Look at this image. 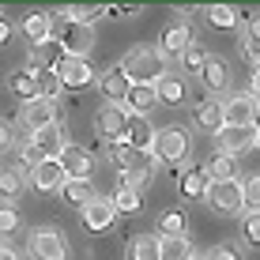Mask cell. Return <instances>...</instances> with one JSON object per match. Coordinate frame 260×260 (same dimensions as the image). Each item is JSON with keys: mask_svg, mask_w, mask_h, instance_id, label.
Listing matches in <instances>:
<instances>
[{"mask_svg": "<svg viewBox=\"0 0 260 260\" xmlns=\"http://www.w3.org/2000/svg\"><path fill=\"white\" fill-rule=\"evenodd\" d=\"M110 158L121 166L117 189H132V192H143V185L151 181V174H155V166H158L151 151H132V147H124V143H110Z\"/></svg>", "mask_w": 260, "mask_h": 260, "instance_id": "6da1fadb", "label": "cell"}, {"mask_svg": "<svg viewBox=\"0 0 260 260\" xmlns=\"http://www.w3.org/2000/svg\"><path fill=\"white\" fill-rule=\"evenodd\" d=\"M121 72L128 76V83H143V87H155L162 76H170V64L166 57L158 53V46H132L128 53H124L121 60Z\"/></svg>", "mask_w": 260, "mask_h": 260, "instance_id": "7a4b0ae2", "label": "cell"}, {"mask_svg": "<svg viewBox=\"0 0 260 260\" xmlns=\"http://www.w3.org/2000/svg\"><path fill=\"white\" fill-rule=\"evenodd\" d=\"M151 155H155V162L162 166H185L192 155V140L185 128H177V124H170V128H158L155 132V147H151Z\"/></svg>", "mask_w": 260, "mask_h": 260, "instance_id": "3957f363", "label": "cell"}, {"mask_svg": "<svg viewBox=\"0 0 260 260\" xmlns=\"http://www.w3.org/2000/svg\"><path fill=\"white\" fill-rule=\"evenodd\" d=\"M128 117H132V113L124 110L121 102H102V110L94 113V132H98V140L124 143V132H128Z\"/></svg>", "mask_w": 260, "mask_h": 260, "instance_id": "277c9868", "label": "cell"}, {"mask_svg": "<svg viewBox=\"0 0 260 260\" xmlns=\"http://www.w3.org/2000/svg\"><path fill=\"white\" fill-rule=\"evenodd\" d=\"M53 72L60 76V83H64L68 91H83V87L98 83V79H94V68H91V60H87V57H72V53H64V57L53 64Z\"/></svg>", "mask_w": 260, "mask_h": 260, "instance_id": "5b68a950", "label": "cell"}, {"mask_svg": "<svg viewBox=\"0 0 260 260\" xmlns=\"http://www.w3.org/2000/svg\"><path fill=\"white\" fill-rule=\"evenodd\" d=\"M204 200L211 204V211L219 215H238L245 211V200H241V181L234 177V181H211L208 192H204Z\"/></svg>", "mask_w": 260, "mask_h": 260, "instance_id": "8992f818", "label": "cell"}, {"mask_svg": "<svg viewBox=\"0 0 260 260\" xmlns=\"http://www.w3.org/2000/svg\"><path fill=\"white\" fill-rule=\"evenodd\" d=\"M30 256L34 260H68V241L57 226H38L30 234Z\"/></svg>", "mask_w": 260, "mask_h": 260, "instance_id": "52a82bcc", "label": "cell"}, {"mask_svg": "<svg viewBox=\"0 0 260 260\" xmlns=\"http://www.w3.org/2000/svg\"><path fill=\"white\" fill-rule=\"evenodd\" d=\"M222 155H241V151H249L253 143H260V124H226V128L215 136Z\"/></svg>", "mask_w": 260, "mask_h": 260, "instance_id": "ba28073f", "label": "cell"}, {"mask_svg": "<svg viewBox=\"0 0 260 260\" xmlns=\"http://www.w3.org/2000/svg\"><path fill=\"white\" fill-rule=\"evenodd\" d=\"M60 49L72 53V57H87L94 49V26H83V23H64L60 19V34H57Z\"/></svg>", "mask_w": 260, "mask_h": 260, "instance_id": "9c48e42d", "label": "cell"}, {"mask_svg": "<svg viewBox=\"0 0 260 260\" xmlns=\"http://www.w3.org/2000/svg\"><path fill=\"white\" fill-rule=\"evenodd\" d=\"M222 113L226 124H260V98H253L249 91L222 98Z\"/></svg>", "mask_w": 260, "mask_h": 260, "instance_id": "30bf717a", "label": "cell"}, {"mask_svg": "<svg viewBox=\"0 0 260 260\" xmlns=\"http://www.w3.org/2000/svg\"><path fill=\"white\" fill-rule=\"evenodd\" d=\"M192 124H196L200 132H208V136H219V132L226 128L222 102H219V98H200V102L192 106Z\"/></svg>", "mask_w": 260, "mask_h": 260, "instance_id": "8fae6325", "label": "cell"}, {"mask_svg": "<svg viewBox=\"0 0 260 260\" xmlns=\"http://www.w3.org/2000/svg\"><path fill=\"white\" fill-rule=\"evenodd\" d=\"M192 26L185 23V19H174V23H166V30H162V38H158V53L170 60V57H181L185 49L192 46Z\"/></svg>", "mask_w": 260, "mask_h": 260, "instance_id": "7c38bea8", "label": "cell"}, {"mask_svg": "<svg viewBox=\"0 0 260 260\" xmlns=\"http://www.w3.org/2000/svg\"><path fill=\"white\" fill-rule=\"evenodd\" d=\"M30 143L38 147V155L46 158H60L64 155V147H68V136H64V124H46V128H38V132H30Z\"/></svg>", "mask_w": 260, "mask_h": 260, "instance_id": "4fadbf2b", "label": "cell"}, {"mask_svg": "<svg viewBox=\"0 0 260 260\" xmlns=\"http://www.w3.org/2000/svg\"><path fill=\"white\" fill-rule=\"evenodd\" d=\"M60 166H64V177H68V181H91V174H94V155L68 143L64 155H60Z\"/></svg>", "mask_w": 260, "mask_h": 260, "instance_id": "5bb4252c", "label": "cell"}, {"mask_svg": "<svg viewBox=\"0 0 260 260\" xmlns=\"http://www.w3.org/2000/svg\"><path fill=\"white\" fill-rule=\"evenodd\" d=\"M79 215H83V226L91 230V234H106V230L113 226V219H117V208H113V200H102V196H98V200L87 204Z\"/></svg>", "mask_w": 260, "mask_h": 260, "instance_id": "9a60e30c", "label": "cell"}, {"mask_svg": "<svg viewBox=\"0 0 260 260\" xmlns=\"http://www.w3.org/2000/svg\"><path fill=\"white\" fill-rule=\"evenodd\" d=\"M53 23H57V15H49V12H30V15L23 19V38L30 42L34 49L46 46V42H53Z\"/></svg>", "mask_w": 260, "mask_h": 260, "instance_id": "2e32d148", "label": "cell"}, {"mask_svg": "<svg viewBox=\"0 0 260 260\" xmlns=\"http://www.w3.org/2000/svg\"><path fill=\"white\" fill-rule=\"evenodd\" d=\"M64 181H68V177H64L60 158H49V162H42V166L30 174V185H34L38 192H60V189H64Z\"/></svg>", "mask_w": 260, "mask_h": 260, "instance_id": "e0dca14e", "label": "cell"}, {"mask_svg": "<svg viewBox=\"0 0 260 260\" xmlns=\"http://www.w3.org/2000/svg\"><path fill=\"white\" fill-rule=\"evenodd\" d=\"M128 76L121 72V64H113V68H106L102 76H98V91H102L106 102H121L124 106V98H128Z\"/></svg>", "mask_w": 260, "mask_h": 260, "instance_id": "ac0fdd59", "label": "cell"}, {"mask_svg": "<svg viewBox=\"0 0 260 260\" xmlns=\"http://www.w3.org/2000/svg\"><path fill=\"white\" fill-rule=\"evenodd\" d=\"M200 83H204V91H208L211 98L222 94L230 87V64L222 57H208V64H204V72H200Z\"/></svg>", "mask_w": 260, "mask_h": 260, "instance_id": "d6986e66", "label": "cell"}, {"mask_svg": "<svg viewBox=\"0 0 260 260\" xmlns=\"http://www.w3.org/2000/svg\"><path fill=\"white\" fill-rule=\"evenodd\" d=\"M23 124L30 132L46 128V124H57V102H49V98H34V102L23 106Z\"/></svg>", "mask_w": 260, "mask_h": 260, "instance_id": "ffe728a7", "label": "cell"}, {"mask_svg": "<svg viewBox=\"0 0 260 260\" xmlns=\"http://www.w3.org/2000/svg\"><path fill=\"white\" fill-rule=\"evenodd\" d=\"M155 132H158V128H151L147 117L132 113V117H128V132H124V147H132V151H151V147H155Z\"/></svg>", "mask_w": 260, "mask_h": 260, "instance_id": "44dd1931", "label": "cell"}, {"mask_svg": "<svg viewBox=\"0 0 260 260\" xmlns=\"http://www.w3.org/2000/svg\"><path fill=\"white\" fill-rule=\"evenodd\" d=\"M8 91H12L19 102H34V98H42V87H38V79H34V72L30 68H15L12 76H8Z\"/></svg>", "mask_w": 260, "mask_h": 260, "instance_id": "7402d4cb", "label": "cell"}, {"mask_svg": "<svg viewBox=\"0 0 260 260\" xmlns=\"http://www.w3.org/2000/svg\"><path fill=\"white\" fill-rule=\"evenodd\" d=\"M155 94H158V102H162V106H181L185 98H189V87H185L181 76H174V72H170V76H162V79L155 83Z\"/></svg>", "mask_w": 260, "mask_h": 260, "instance_id": "603a6c76", "label": "cell"}, {"mask_svg": "<svg viewBox=\"0 0 260 260\" xmlns=\"http://www.w3.org/2000/svg\"><path fill=\"white\" fill-rule=\"evenodd\" d=\"M60 196H64L68 208H79V211H83L87 204H94V200H98V189H94V181H64Z\"/></svg>", "mask_w": 260, "mask_h": 260, "instance_id": "cb8c5ba5", "label": "cell"}, {"mask_svg": "<svg viewBox=\"0 0 260 260\" xmlns=\"http://www.w3.org/2000/svg\"><path fill=\"white\" fill-rule=\"evenodd\" d=\"M155 106H158L155 87H143V83H132V87H128V98H124V110H128V113L147 117V110H155Z\"/></svg>", "mask_w": 260, "mask_h": 260, "instance_id": "d4e9b609", "label": "cell"}, {"mask_svg": "<svg viewBox=\"0 0 260 260\" xmlns=\"http://www.w3.org/2000/svg\"><path fill=\"white\" fill-rule=\"evenodd\" d=\"M208 185H211L208 170H204V166H192V170H185V174H181L177 189H181V196H185V200H200V196L208 192Z\"/></svg>", "mask_w": 260, "mask_h": 260, "instance_id": "484cf974", "label": "cell"}, {"mask_svg": "<svg viewBox=\"0 0 260 260\" xmlns=\"http://www.w3.org/2000/svg\"><path fill=\"white\" fill-rule=\"evenodd\" d=\"M34 72V79H38V87H42V98H49V102H57V94L64 91V83H60V76L53 68H46V64H38V60H30L26 64Z\"/></svg>", "mask_w": 260, "mask_h": 260, "instance_id": "4316f807", "label": "cell"}, {"mask_svg": "<svg viewBox=\"0 0 260 260\" xmlns=\"http://www.w3.org/2000/svg\"><path fill=\"white\" fill-rule=\"evenodd\" d=\"M185 226H189V219L181 208H166L158 215V238H185Z\"/></svg>", "mask_w": 260, "mask_h": 260, "instance_id": "83f0119b", "label": "cell"}, {"mask_svg": "<svg viewBox=\"0 0 260 260\" xmlns=\"http://www.w3.org/2000/svg\"><path fill=\"white\" fill-rule=\"evenodd\" d=\"M128 260H158V234H136L124 249Z\"/></svg>", "mask_w": 260, "mask_h": 260, "instance_id": "f1b7e54d", "label": "cell"}, {"mask_svg": "<svg viewBox=\"0 0 260 260\" xmlns=\"http://www.w3.org/2000/svg\"><path fill=\"white\" fill-rule=\"evenodd\" d=\"M189 238H158V260H192Z\"/></svg>", "mask_w": 260, "mask_h": 260, "instance_id": "f546056e", "label": "cell"}, {"mask_svg": "<svg viewBox=\"0 0 260 260\" xmlns=\"http://www.w3.org/2000/svg\"><path fill=\"white\" fill-rule=\"evenodd\" d=\"M208 57H211V53L204 49L200 42H192V46L185 49L181 57H177V64H181V72H185V76H200V72H204V64H208Z\"/></svg>", "mask_w": 260, "mask_h": 260, "instance_id": "4dcf8cb0", "label": "cell"}, {"mask_svg": "<svg viewBox=\"0 0 260 260\" xmlns=\"http://www.w3.org/2000/svg\"><path fill=\"white\" fill-rule=\"evenodd\" d=\"M204 170H208L211 181H234V177H238V162H234V155H222V151H219L215 158H208V166H204Z\"/></svg>", "mask_w": 260, "mask_h": 260, "instance_id": "1f68e13d", "label": "cell"}, {"mask_svg": "<svg viewBox=\"0 0 260 260\" xmlns=\"http://www.w3.org/2000/svg\"><path fill=\"white\" fill-rule=\"evenodd\" d=\"M241 53L253 68H260V15H253L245 26V42H241Z\"/></svg>", "mask_w": 260, "mask_h": 260, "instance_id": "d6a6232c", "label": "cell"}, {"mask_svg": "<svg viewBox=\"0 0 260 260\" xmlns=\"http://www.w3.org/2000/svg\"><path fill=\"white\" fill-rule=\"evenodd\" d=\"M102 15H110V8L106 4H94V8H64V12H60V19L64 23H83V26H91L94 19H102Z\"/></svg>", "mask_w": 260, "mask_h": 260, "instance_id": "836d02e7", "label": "cell"}, {"mask_svg": "<svg viewBox=\"0 0 260 260\" xmlns=\"http://www.w3.org/2000/svg\"><path fill=\"white\" fill-rule=\"evenodd\" d=\"M23 196V174L19 166H4L0 170V200H15Z\"/></svg>", "mask_w": 260, "mask_h": 260, "instance_id": "e575fe53", "label": "cell"}, {"mask_svg": "<svg viewBox=\"0 0 260 260\" xmlns=\"http://www.w3.org/2000/svg\"><path fill=\"white\" fill-rule=\"evenodd\" d=\"M208 23L215 26V30H234L238 26V12L230 4H211L208 8Z\"/></svg>", "mask_w": 260, "mask_h": 260, "instance_id": "d590c367", "label": "cell"}, {"mask_svg": "<svg viewBox=\"0 0 260 260\" xmlns=\"http://www.w3.org/2000/svg\"><path fill=\"white\" fill-rule=\"evenodd\" d=\"M241 200H245L249 215H260V174H253V177L241 181Z\"/></svg>", "mask_w": 260, "mask_h": 260, "instance_id": "8d00e7d4", "label": "cell"}, {"mask_svg": "<svg viewBox=\"0 0 260 260\" xmlns=\"http://www.w3.org/2000/svg\"><path fill=\"white\" fill-rule=\"evenodd\" d=\"M113 208H117V215H136L143 208V200H140V192H132V189H117L113 192Z\"/></svg>", "mask_w": 260, "mask_h": 260, "instance_id": "74e56055", "label": "cell"}, {"mask_svg": "<svg viewBox=\"0 0 260 260\" xmlns=\"http://www.w3.org/2000/svg\"><path fill=\"white\" fill-rule=\"evenodd\" d=\"M15 230H19V211L12 204H0V238L8 241V234H15Z\"/></svg>", "mask_w": 260, "mask_h": 260, "instance_id": "f35d334b", "label": "cell"}, {"mask_svg": "<svg viewBox=\"0 0 260 260\" xmlns=\"http://www.w3.org/2000/svg\"><path fill=\"white\" fill-rule=\"evenodd\" d=\"M241 234L253 249H260V215H245V222H241Z\"/></svg>", "mask_w": 260, "mask_h": 260, "instance_id": "ab89813d", "label": "cell"}, {"mask_svg": "<svg viewBox=\"0 0 260 260\" xmlns=\"http://www.w3.org/2000/svg\"><path fill=\"white\" fill-rule=\"evenodd\" d=\"M208 260H245V256H241V249H238V245L222 241V245H215L211 253H208Z\"/></svg>", "mask_w": 260, "mask_h": 260, "instance_id": "60d3db41", "label": "cell"}, {"mask_svg": "<svg viewBox=\"0 0 260 260\" xmlns=\"http://www.w3.org/2000/svg\"><path fill=\"white\" fill-rule=\"evenodd\" d=\"M15 143V128H12V121H0V151H8Z\"/></svg>", "mask_w": 260, "mask_h": 260, "instance_id": "b9f144b4", "label": "cell"}, {"mask_svg": "<svg viewBox=\"0 0 260 260\" xmlns=\"http://www.w3.org/2000/svg\"><path fill=\"white\" fill-rule=\"evenodd\" d=\"M0 260H19V249L12 241H0Z\"/></svg>", "mask_w": 260, "mask_h": 260, "instance_id": "7bdbcfd3", "label": "cell"}, {"mask_svg": "<svg viewBox=\"0 0 260 260\" xmlns=\"http://www.w3.org/2000/svg\"><path fill=\"white\" fill-rule=\"evenodd\" d=\"M249 94L260 98V68H253V79H249Z\"/></svg>", "mask_w": 260, "mask_h": 260, "instance_id": "ee69618b", "label": "cell"}, {"mask_svg": "<svg viewBox=\"0 0 260 260\" xmlns=\"http://www.w3.org/2000/svg\"><path fill=\"white\" fill-rule=\"evenodd\" d=\"M8 38H12V23H8V19H0V46H4Z\"/></svg>", "mask_w": 260, "mask_h": 260, "instance_id": "f6af8a7d", "label": "cell"}, {"mask_svg": "<svg viewBox=\"0 0 260 260\" xmlns=\"http://www.w3.org/2000/svg\"><path fill=\"white\" fill-rule=\"evenodd\" d=\"M192 260H208V256H192Z\"/></svg>", "mask_w": 260, "mask_h": 260, "instance_id": "bcb514c9", "label": "cell"}]
</instances>
